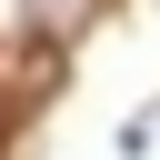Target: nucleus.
<instances>
[{
    "label": "nucleus",
    "instance_id": "1",
    "mask_svg": "<svg viewBox=\"0 0 160 160\" xmlns=\"http://www.w3.org/2000/svg\"><path fill=\"white\" fill-rule=\"evenodd\" d=\"M30 10H40V30H70V20L90 10V0H30Z\"/></svg>",
    "mask_w": 160,
    "mask_h": 160
}]
</instances>
